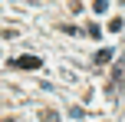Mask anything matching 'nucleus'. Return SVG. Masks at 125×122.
I'll use <instances>...</instances> for the list:
<instances>
[{"mask_svg": "<svg viewBox=\"0 0 125 122\" xmlns=\"http://www.w3.org/2000/svg\"><path fill=\"white\" fill-rule=\"evenodd\" d=\"M10 66L13 69H40V56H13Z\"/></svg>", "mask_w": 125, "mask_h": 122, "instance_id": "nucleus-1", "label": "nucleus"}, {"mask_svg": "<svg viewBox=\"0 0 125 122\" xmlns=\"http://www.w3.org/2000/svg\"><path fill=\"white\" fill-rule=\"evenodd\" d=\"M122 86H125V56L119 59V66H115V73H112V92L122 89Z\"/></svg>", "mask_w": 125, "mask_h": 122, "instance_id": "nucleus-2", "label": "nucleus"}, {"mask_svg": "<svg viewBox=\"0 0 125 122\" xmlns=\"http://www.w3.org/2000/svg\"><path fill=\"white\" fill-rule=\"evenodd\" d=\"M112 56H115L112 50H99V53H95V63H99V66H105V63H109Z\"/></svg>", "mask_w": 125, "mask_h": 122, "instance_id": "nucleus-3", "label": "nucleus"}, {"mask_svg": "<svg viewBox=\"0 0 125 122\" xmlns=\"http://www.w3.org/2000/svg\"><path fill=\"white\" fill-rule=\"evenodd\" d=\"M92 10H95V13H105V10H109V0H95Z\"/></svg>", "mask_w": 125, "mask_h": 122, "instance_id": "nucleus-4", "label": "nucleus"}, {"mask_svg": "<svg viewBox=\"0 0 125 122\" xmlns=\"http://www.w3.org/2000/svg\"><path fill=\"white\" fill-rule=\"evenodd\" d=\"M43 122H59V112H53V109H46V112H43Z\"/></svg>", "mask_w": 125, "mask_h": 122, "instance_id": "nucleus-5", "label": "nucleus"}]
</instances>
